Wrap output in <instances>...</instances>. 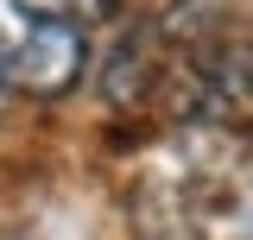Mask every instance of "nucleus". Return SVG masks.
I'll use <instances>...</instances> for the list:
<instances>
[{
  "mask_svg": "<svg viewBox=\"0 0 253 240\" xmlns=\"http://www.w3.org/2000/svg\"><path fill=\"white\" fill-rule=\"evenodd\" d=\"M38 13H57L70 26H95V19H114V6L121 0H32Z\"/></svg>",
  "mask_w": 253,
  "mask_h": 240,
  "instance_id": "obj_3",
  "label": "nucleus"
},
{
  "mask_svg": "<svg viewBox=\"0 0 253 240\" xmlns=\"http://www.w3.org/2000/svg\"><path fill=\"white\" fill-rule=\"evenodd\" d=\"M0 108H6V89H0Z\"/></svg>",
  "mask_w": 253,
  "mask_h": 240,
  "instance_id": "obj_5",
  "label": "nucleus"
},
{
  "mask_svg": "<svg viewBox=\"0 0 253 240\" xmlns=\"http://www.w3.org/2000/svg\"><path fill=\"white\" fill-rule=\"evenodd\" d=\"M247 95H253V57H247Z\"/></svg>",
  "mask_w": 253,
  "mask_h": 240,
  "instance_id": "obj_4",
  "label": "nucleus"
},
{
  "mask_svg": "<svg viewBox=\"0 0 253 240\" xmlns=\"http://www.w3.org/2000/svg\"><path fill=\"white\" fill-rule=\"evenodd\" d=\"M146 82H152V32L133 26V32H121V44L108 51L101 95H108V101H133V95H146Z\"/></svg>",
  "mask_w": 253,
  "mask_h": 240,
  "instance_id": "obj_2",
  "label": "nucleus"
},
{
  "mask_svg": "<svg viewBox=\"0 0 253 240\" xmlns=\"http://www.w3.org/2000/svg\"><path fill=\"white\" fill-rule=\"evenodd\" d=\"M89 70L83 26L38 13L32 0H0V89L19 95H70Z\"/></svg>",
  "mask_w": 253,
  "mask_h": 240,
  "instance_id": "obj_1",
  "label": "nucleus"
}]
</instances>
